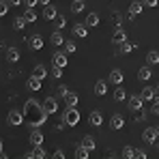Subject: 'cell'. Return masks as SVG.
<instances>
[{
  "instance_id": "obj_1",
  "label": "cell",
  "mask_w": 159,
  "mask_h": 159,
  "mask_svg": "<svg viewBox=\"0 0 159 159\" xmlns=\"http://www.w3.org/2000/svg\"><path fill=\"white\" fill-rule=\"evenodd\" d=\"M24 116H26V123L32 127V129H39L41 125H45L48 123V116H50V112L43 107V103H39L37 99H28L26 103H24Z\"/></svg>"
},
{
  "instance_id": "obj_2",
  "label": "cell",
  "mask_w": 159,
  "mask_h": 159,
  "mask_svg": "<svg viewBox=\"0 0 159 159\" xmlns=\"http://www.w3.org/2000/svg\"><path fill=\"white\" fill-rule=\"evenodd\" d=\"M62 123H65L67 127H78V123H80V110L78 107L67 106V110L62 112Z\"/></svg>"
},
{
  "instance_id": "obj_3",
  "label": "cell",
  "mask_w": 159,
  "mask_h": 159,
  "mask_svg": "<svg viewBox=\"0 0 159 159\" xmlns=\"http://www.w3.org/2000/svg\"><path fill=\"white\" fill-rule=\"evenodd\" d=\"M7 123H9L11 127H22V125L26 123V116H24V112H22V110H9Z\"/></svg>"
},
{
  "instance_id": "obj_4",
  "label": "cell",
  "mask_w": 159,
  "mask_h": 159,
  "mask_svg": "<svg viewBox=\"0 0 159 159\" xmlns=\"http://www.w3.org/2000/svg\"><path fill=\"white\" fill-rule=\"evenodd\" d=\"M67 62H69V58H67V52H54L52 56V65L54 67H67Z\"/></svg>"
},
{
  "instance_id": "obj_5",
  "label": "cell",
  "mask_w": 159,
  "mask_h": 159,
  "mask_svg": "<svg viewBox=\"0 0 159 159\" xmlns=\"http://www.w3.org/2000/svg\"><path fill=\"white\" fill-rule=\"evenodd\" d=\"M28 48H30L32 52L43 50V37H41V34H32V37L28 39Z\"/></svg>"
},
{
  "instance_id": "obj_6",
  "label": "cell",
  "mask_w": 159,
  "mask_h": 159,
  "mask_svg": "<svg viewBox=\"0 0 159 159\" xmlns=\"http://www.w3.org/2000/svg\"><path fill=\"white\" fill-rule=\"evenodd\" d=\"M142 106H144L142 95H131V97H129V110H131V112H140Z\"/></svg>"
},
{
  "instance_id": "obj_7",
  "label": "cell",
  "mask_w": 159,
  "mask_h": 159,
  "mask_svg": "<svg viewBox=\"0 0 159 159\" xmlns=\"http://www.w3.org/2000/svg\"><path fill=\"white\" fill-rule=\"evenodd\" d=\"M110 127L116 129V131L123 129V127H125V116H123V114H112V116H110Z\"/></svg>"
},
{
  "instance_id": "obj_8",
  "label": "cell",
  "mask_w": 159,
  "mask_h": 159,
  "mask_svg": "<svg viewBox=\"0 0 159 159\" xmlns=\"http://www.w3.org/2000/svg\"><path fill=\"white\" fill-rule=\"evenodd\" d=\"M142 140H144L146 144H155V140H157V129H155V127H146V129L142 131Z\"/></svg>"
},
{
  "instance_id": "obj_9",
  "label": "cell",
  "mask_w": 159,
  "mask_h": 159,
  "mask_svg": "<svg viewBox=\"0 0 159 159\" xmlns=\"http://www.w3.org/2000/svg\"><path fill=\"white\" fill-rule=\"evenodd\" d=\"M125 41H127V32H125L123 28H116L114 34H112V43H114V45H123Z\"/></svg>"
},
{
  "instance_id": "obj_10",
  "label": "cell",
  "mask_w": 159,
  "mask_h": 159,
  "mask_svg": "<svg viewBox=\"0 0 159 159\" xmlns=\"http://www.w3.org/2000/svg\"><path fill=\"white\" fill-rule=\"evenodd\" d=\"M88 123H90V127H101V125H103V116H101V112H99V110H93L90 116H88Z\"/></svg>"
},
{
  "instance_id": "obj_11",
  "label": "cell",
  "mask_w": 159,
  "mask_h": 159,
  "mask_svg": "<svg viewBox=\"0 0 159 159\" xmlns=\"http://www.w3.org/2000/svg\"><path fill=\"white\" fill-rule=\"evenodd\" d=\"M43 107L50 112V116L56 114V112H58V101H56V97H45V99H43Z\"/></svg>"
},
{
  "instance_id": "obj_12",
  "label": "cell",
  "mask_w": 159,
  "mask_h": 159,
  "mask_svg": "<svg viewBox=\"0 0 159 159\" xmlns=\"http://www.w3.org/2000/svg\"><path fill=\"white\" fill-rule=\"evenodd\" d=\"M28 142L32 144V146H39V144H43V131H39V129H32L30 135H28Z\"/></svg>"
},
{
  "instance_id": "obj_13",
  "label": "cell",
  "mask_w": 159,
  "mask_h": 159,
  "mask_svg": "<svg viewBox=\"0 0 159 159\" xmlns=\"http://www.w3.org/2000/svg\"><path fill=\"white\" fill-rule=\"evenodd\" d=\"M151 78H153L151 65H144V67H140V71H138V80H140V82H148Z\"/></svg>"
},
{
  "instance_id": "obj_14",
  "label": "cell",
  "mask_w": 159,
  "mask_h": 159,
  "mask_svg": "<svg viewBox=\"0 0 159 159\" xmlns=\"http://www.w3.org/2000/svg\"><path fill=\"white\" fill-rule=\"evenodd\" d=\"M43 17H45V20H50V22H54V20L58 17V9H56L54 4H48V7H43Z\"/></svg>"
},
{
  "instance_id": "obj_15",
  "label": "cell",
  "mask_w": 159,
  "mask_h": 159,
  "mask_svg": "<svg viewBox=\"0 0 159 159\" xmlns=\"http://www.w3.org/2000/svg\"><path fill=\"white\" fill-rule=\"evenodd\" d=\"M110 82H112V84H116V86H120V84H123V80H125V75H123V71H120V69H112V71H110Z\"/></svg>"
},
{
  "instance_id": "obj_16",
  "label": "cell",
  "mask_w": 159,
  "mask_h": 159,
  "mask_svg": "<svg viewBox=\"0 0 159 159\" xmlns=\"http://www.w3.org/2000/svg\"><path fill=\"white\" fill-rule=\"evenodd\" d=\"M71 32H73V37H75V39H84V37H86V34H88V26H86V24H75V26L71 28Z\"/></svg>"
},
{
  "instance_id": "obj_17",
  "label": "cell",
  "mask_w": 159,
  "mask_h": 159,
  "mask_svg": "<svg viewBox=\"0 0 159 159\" xmlns=\"http://www.w3.org/2000/svg\"><path fill=\"white\" fill-rule=\"evenodd\" d=\"M95 95H97V97H103V95H107V82H106V80L95 82Z\"/></svg>"
},
{
  "instance_id": "obj_18",
  "label": "cell",
  "mask_w": 159,
  "mask_h": 159,
  "mask_svg": "<svg viewBox=\"0 0 159 159\" xmlns=\"http://www.w3.org/2000/svg\"><path fill=\"white\" fill-rule=\"evenodd\" d=\"M140 95H142V99H144V101H155V99H157V95H155V88H151V86H144Z\"/></svg>"
},
{
  "instance_id": "obj_19",
  "label": "cell",
  "mask_w": 159,
  "mask_h": 159,
  "mask_svg": "<svg viewBox=\"0 0 159 159\" xmlns=\"http://www.w3.org/2000/svg\"><path fill=\"white\" fill-rule=\"evenodd\" d=\"M41 82H43V80H39V78H34V75H30V78L26 80V86L32 90V93H37V90H41Z\"/></svg>"
},
{
  "instance_id": "obj_20",
  "label": "cell",
  "mask_w": 159,
  "mask_h": 159,
  "mask_svg": "<svg viewBox=\"0 0 159 159\" xmlns=\"http://www.w3.org/2000/svg\"><path fill=\"white\" fill-rule=\"evenodd\" d=\"M112 97H114V101H118V103H120V101H125V99H127V90H125L123 86H116V88H114V93H112Z\"/></svg>"
},
{
  "instance_id": "obj_21",
  "label": "cell",
  "mask_w": 159,
  "mask_h": 159,
  "mask_svg": "<svg viewBox=\"0 0 159 159\" xmlns=\"http://www.w3.org/2000/svg\"><path fill=\"white\" fill-rule=\"evenodd\" d=\"M84 24H86L88 28H97L99 26V15H97V13H88L86 20H84Z\"/></svg>"
},
{
  "instance_id": "obj_22",
  "label": "cell",
  "mask_w": 159,
  "mask_h": 159,
  "mask_svg": "<svg viewBox=\"0 0 159 159\" xmlns=\"http://www.w3.org/2000/svg\"><path fill=\"white\" fill-rule=\"evenodd\" d=\"M90 153H93V151H88L84 144H80L78 148H75V153H73V155H75V159H88V157H90Z\"/></svg>"
},
{
  "instance_id": "obj_23",
  "label": "cell",
  "mask_w": 159,
  "mask_h": 159,
  "mask_svg": "<svg viewBox=\"0 0 159 159\" xmlns=\"http://www.w3.org/2000/svg\"><path fill=\"white\" fill-rule=\"evenodd\" d=\"M24 17H26V22L28 24H34L37 22V11H34V7H26V11H24Z\"/></svg>"
},
{
  "instance_id": "obj_24",
  "label": "cell",
  "mask_w": 159,
  "mask_h": 159,
  "mask_svg": "<svg viewBox=\"0 0 159 159\" xmlns=\"http://www.w3.org/2000/svg\"><path fill=\"white\" fill-rule=\"evenodd\" d=\"M146 65H151V67L159 65V52L157 50H151V52L146 54Z\"/></svg>"
},
{
  "instance_id": "obj_25",
  "label": "cell",
  "mask_w": 159,
  "mask_h": 159,
  "mask_svg": "<svg viewBox=\"0 0 159 159\" xmlns=\"http://www.w3.org/2000/svg\"><path fill=\"white\" fill-rule=\"evenodd\" d=\"M65 103L69 107H78V93H71V90H69V93L65 95Z\"/></svg>"
},
{
  "instance_id": "obj_26",
  "label": "cell",
  "mask_w": 159,
  "mask_h": 159,
  "mask_svg": "<svg viewBox=\"0 0 159 159\" xmlns=\"http://www.w3.org/2000/svg\"><path fill=\"white\" fill-rule=\"evenodd\" d=\"M129 11H131L133 15H140V13L144 11V2H142V0H133L131 4H129Z\"/></svg>"
},
{
  "instance_id": "obj_27",
  "label": "cell",
  "mask_w": 159,
  "mask_h": 159,
  "mask_svg": "<svg viewBox=\"0 0 159 159\" xmlns=\"http://www.w3.org/2000/svg\"><path fill=\"white\" fill-rule=\"evenodd\" d=\"M50 41H52L54 45L58 48V45H65V41H67V39H65V37L60 34V30H54V32H52V37H50Z\"/></svg>"
},
{
  "instance_id": "obj_28",
  "label": "cell",
  "mask_w": 159,
  "mask_h": 159,
  "mask_svg": "<svg viewBox=\"0 0 159 159\" xmlns=\"http://www.w3.org/2000/svg\"><path fill=\"white\" fill-rule=\"evenodd\" d=\"M84 7H86V2H84V0H73L69 9H71V13H75V15H78V13H84Z\"/></svg>"
},
{
  "instance_id": "obj_29",
  "label": "cell",
  "mask_w": 159,
  "mask_h": 159,
  "mask_svg": "<svg viewBox=\"0 0 159 159\" xmlns=\"http://www.w3.org/2000/svg\"><path fill=\"white\" fill-rule=\"evenodd\" d=\"M80 144H84L88 151H95V148H97V142H95V138H93V135H84Z\"/></svg>"
},
{
  "instance_id": "obj_30",
  "label": "cell",
  "mask_w": 159,
  "mask_h": 159,
  "mask_svg": "<svg viewBox=\"0 0 159 159\" xmlns=\"http://www.w3.org/2000/svg\"><path fill=\"white\" fill-rule=\"evenodd\" d=\"M32 75L39 78V80H45V78H48V69H45L43 65H37V67L32 69Z\"/></svg>"
},
{
  "instance_id": "obj_31",
  "label": "cell",
  "mask_w": 159,
  "mask_h": 159,
  "mask_svg": "<svg viewBox=\"0 0 159 159\" xmlns=\"http://www.w3.org/2000/svg\"><path fill=\"white\" fill-rule=\"evenodd\" d=\"M7 60H9V62H17V60H20V50H17V48H9V50H7Z\"/></svg>"
},
{
  "instance_id": "obj_32",
  "label": "cell",
  "mask_w": 159,
  "mask_h": 159,
  "mask_svg": "<svg viewBox=\"0 0 159 159\" xmlns=\"http://www.w3.org/2000/svg\"><path fill=\"white\" fill-rule=\"evenodd\" d=\"M28 22H26V17L24 15H20V17H15V22H13V28L15 30H24V26H26Z\"/></svg>"
},
{
  "instance_id": "obj_33",
  "label": "cell",
  "mask_w": 159,
  "mask_h": 159,
  "mask_svg": "<svg viewBox=\"0 0 159 159\" xmlns=\"http://www.w3.org/2000/svg\"><path fill=\"white\" fill-rule=\"evenodd\" d=\"M133 50H135V45H133V43L129 41V39H127V41H125V43L120 45V52H123V54H131Z\"/></svg>"
},
{
  "instance_id": "obj_34",
  "label": "cell",
  "mask_w": 159,
  "mask_h": 159,
  "mask_svg": "<svg viewBox=\"0 0 159 159\" xmlns=\"http://www.w3.org/2000/svg\"><path fill=\"white\" fill-rule=\"evenodd\" d=\"M65 52L67 54H73V52H78V45H75V41H65Z\"/></svg>"
},
{
  "instance_id": "obj_35",
  "label": "cell",
  "mask_w": 159,
  "mask_h": 159,
  "mask_svg": "<svg viewBox=\"0 0 159 159\" xmlns=\"http://www.w3.org/2000/svg\"><path fill=\"white\" fill-rule=\"evenodd\" d=\"M54 26H56V30H62V28L67 26V20H65V15H58V17L54 20Z\"/></svg>"
},
{
  "instance_id": "obj_36",
  "label": "cell",
  "mask_w": 159,
  "mask_h": 159,
  "mask_svg": "<svg viewBox=\"0 0 159 159\" xmlns=\"http://www.w3.org/2000/svg\"><path fill=\"white\" fill-rule=\"evenodd\" d=\"M34 155H37V159H45V157H48V153H45V148H43V144H39V146H34Z\"/></svg>"
},
{
  "instance_id": "obj_37",
  "label": "cell",
  "mask_w": 159,
  "mask_h": 159,
  "mask_svg": "<svg viewBox=\"0 0 159 159\" xmlns=\"http://www.w3.org/2000/svg\"><path fill=\"white\" fill-rule=\"evenodd\" d=\"M123 157H125V159H133V157H135V148L125 146V148H123Z\"/></svg>"
},
{
  "instance_id": "obj_38",
  "label": "cell",
  "mask_w": 159,
  "mask_h": 159,
  "mask_svg": "<svg viewBox=\"0 0 159 159\" xmlns=\"http://www.w3.org/2000/svg\"><path fill=\"white\" fill-rule=\"evenodd\" d=\"M9 4H11L9 0H2V2H0V15H2V17L9 13Z\"/></svg>"
},
{
  "instance_id": "obj_39",
  "label": "cell",
  "mask_w": 159,
  "mask_h": 159,
  "mask_svg": "<svg viewBox=\"0 0 159 159\" xmlns=\"http://www.w3.org/2000/svg\"><path fill=\"white\" fill-rule=\"evenodd\" d=\"M52 75L56 80H60V78H62V67H54V69H52Z\"/></svg>"
},
{
  "instance_id": "obj_40",
  "label": "cell",
  "mask_w": 159,
  "mask_h": 159,
  "mask_svg": "<svg viewBox=\"0 0 159 159\" xmlns=\"http://www.w3.org/2000/svg\"><path fill=\"white\" fill-rule=\"evenodd\" d=\"M67 93H69V88H67L65 84H60V86H58V95H60V97H65Z\"/></svg>"
},
{
  "instance_id": "obj_41",
  "label": "cell",
  "mask_w": 159,
  "mask_h": 159,
  "mask_svg": "<svg viewBox=\"0 0 159 159\" xmlns=\"http://www.w3.org/2000/svg\"><path fill=\"white\" fill-rule=\"evenodd\" d=\"M151 112H153V114H157V116H159V97L155 99V101H153V110H151Z\"/></svg>"
},
{
  "instance_id": "obj_42",
  "label": "cell",
  "mask_w": 159,
  "mask_h": 159,
  "mask_svg": "<svg viewBox=\"0 0 159 159\" xmlns=\"http://www.w3.org/2000/svg\"><path fill=\"white\" fill-rule=\"evenodd\" d=\"M52 157H54V159H65V151H60V148H58V151H54Z\"/></svg>"
},
{
  "instance_id": "obj_43",
  "label": "cell",
  "mask_w": 159,
  "mask_h": 159,
  "mask_svg": "<svg viewBox=\"0 0 159 159\" xmlns=\"http://www.w3.org/2000/svg\"><path fill=\"white\" fill-rule=\"evenodd\" d=\"M144 2V7H157L159 4V0H142Z\"/></svg>"
},
{
  "instance_id": "obj_44",
  "label": "cell",
  "mask_w": 159,
  "mask_h": 159,
  "mask_svg": "<svg viewBox=\"0 0 159 159\" xmlns=\"http://www.w3.org/2000/svg\"><path fill=\"white\" fill-rule=\"evenodd\" d=\"M135 157H138V159H144V157H146V151L138 148V151H135Z\"/></svg>"
},
{
  "instance_id": "obj_45",
  "label": "cell",
  "mask_w": 159,
  "mask_h": 159,
  "mask_svg": "<svg viewBox=\"0 0 159 159\" xmlns=\"http://www.w3.org/2000/svg\"><path fill=\"white\" fill-rule=\"evenodd\" d=\"M24 4H26V7H37L39 0H24Z\"/></svg>"
},
{
  "instance_id": "obj_46",
  "label": "cell",
  "mask_w": 159,
  "mask_h": 159,
  "mask_svg": "<svg viewBox=\"0 0 159 159\" xmlns=\"http://www.w3.org/2000/svg\"><path fill=\"white\" fill-rule=\"evenodd\" d=\"M9 2H11V7H17V4H22L24 0H9Z\"/></svg>"
},
{
  "instance_id": "obj_47",
  "label": "cell",
  "mask_w": 159,
  "mask_h": 159,
  "mask_svg": "<svg viewBox=\"0 0 159 159\" xmlns=\"http://www.w3.org/2000/svg\"><path fill=\"white\" fill-rule=\"evenodd\" d=\"M39 4H41V7H48V4H50V0H39Z\"/></svg>"
},
{
  "instance_id": "obj_48",
  "label": "cell",
  "mask_w": 159,
  "mask_h": 159,
  "mask_svg": "<svg viewBox=\"0 0 159 159\" xmlns=\"http://www.w3.org/2000/svg\"><path fill=\"white\" fill-rule=\"evenodd\" d=\"M155 95H157V97H159V86H157V88H155Z\"/></svg>"
},
{
  "instance_id": "obj_49",
  "label": "cell",
  "mask_w": 159,
  "mask_h": 159,
  "mask_svg": "<svg viewBox=\"0 0 159 159\" xmlns=\"http://www.w3.org/2000/svg\"><path fill=\"white\" fill-rule=\"evenodd\" d=\"M155 129H157V138H159V125H155Z\"/></svg>"
},
{
  "instance_id": "obj_50",
  "label": "cell",
  "mask_w": 159,
  "mask_h": 159,
  "mask_svg": "<svg viewBox=\"0 0 159 159\" xmlns=\"http://www.w3.org/2000/svg\"><path fill=\"white\" fill-rule=\"evenodd\" d=\"M157 146H159V144H157Z\"/></svg>"
}]
</instances>
